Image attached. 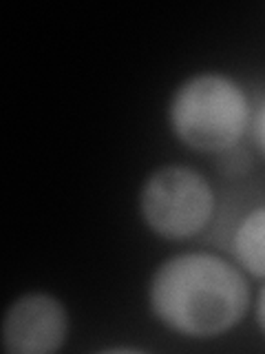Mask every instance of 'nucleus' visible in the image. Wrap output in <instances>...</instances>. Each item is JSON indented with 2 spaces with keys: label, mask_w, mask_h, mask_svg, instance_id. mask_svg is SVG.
Instances as JSON below:
<instances>
[{
  "label": "nucleus",
  "mask_w": 265,
  "mask_h": 354,
  "mask_svg": "<svg viewBox=\"0 0 265 354\" xmlns=\"http://www.w3.org/2000/svg\"><path fill=\"white\" fill-rule=\"evenodd\" d=\"M148 308L159 324L188 339L235 330L252 308L248 274L217 252L188 250L164 259L148 281Z\"/></svg>",
  "instance_id": "1"
},
{
  "label": "nucleus",
  "mask_w": 265,
  "mask_h": 354,
  "mask_svg": "<svg viewBox=\"0 0 265 354\" xmlns=\"http://www.w3.org/2000/svg\"><path fill=\"white\" fill-rule=\"evenodd\" d=\"M252 102L239 80L221 71L188 75L170 95L168 127L195 153H228L252 129Z\"/></svg>",
  "instance_id": "2"
},
{
  "label": "nucleus",
  "mask_w": 265,
  "mask_h": 354,
  "mask_svg": "<svg viewBox=\"0 0 265 354\" xmlns=\"http://www.w3.org/2000/svg\"><path fill=\"white\" fill-rule=\"evenodd\" d=\"M137 208L153 235L186 241L202 235L215 219L217 193L202 171L188 164H164L146 175Z\"/></svg>",
  "instance_id": "3"
},
{
  "label": "nucleus",
  "mask_w": 265,
  "mask_h": 354,
  "mask_svg": "<svg viewBox=\"0 0 265 354\" xmlns=\"http://www.w3.org/2000/svg\"><path fill=\"white\" fill-rule=\"evenodd\" d=\"M71 317L58 297L31 290L16 297L0 321V343L9 354H53L64 348Z\"/></svg>",
  "instance_id": "4"
},
{
  "label": "nucleus",
  "mask_w": 265,
  "mask_h": 354,
  "mask_svg": "<svg viewBox=\"0 0 265 354\" xmlns=\"http://www.w3.org/2000/svg\"><path fill=\"white\" fill-rule=\"evenodd\" d=\"M232 257L246 274L265 279V204L239 219L232 232Z\"/></svg>",
  "instance_id": "5"
},
{
  "label": "nucleus",
  "mask_w": 265,
  "mask_h": 354,
  "mask_svg": "<svg viewBox=\"0 0 265 354\" xmlns=\"http://www.w3.org/2000/svg\"><path fill=\"white\" fill-rule=\"evenodd\" d=\"M252 138H254V144H257L259 153L265 158V97L261 100L259 109L254 111V118H252Z\"/></svg>",
  "instance_id": "6"
},
{
  "label": "nucleus",
  "mask_w": 265,
  "mask_h": 354,
  "mask_svg": "<svg viewBox=\"0 0 265 354\" xmlns=\"http://www.w3.org/2000/svg\"><path fill=\"white\" fill-rule=\"evenodd\" d=\"M254 319H257L261 335L265 337V283L261 286L257 299H254Z\"/></svg>",
  "instance_id": "7"
}]
</instances>
